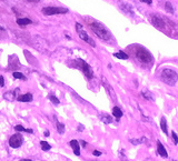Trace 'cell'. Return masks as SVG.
Masks as SVG:
<instances>
[{"label": "cell", "mask_w": 178, "mask_h": 161, "mask_svg": "<svg viewBox=\"0 0 178 161\" xmlns=\"http://www.w3.org/2000/svg\"><path fill=\"white\" fill-rule=\"evenodd\" d=\"M141 96L144 97L145 99H147V100H153V94H150L148 90H144V91L141 92Z\"/></svg>", "instance_id": "20"}, {"label": "cell", "mask_w": 178, "mask_h": 161, "mask_svg": "<svg viewBox=\"0 0 178 161\" xmlns=\"http://www.w3.org/2000/svg\"><path fill=\"white\" fill-rule=\"evenodd\" d=\"M40 146H41L42 150H44V151H48V150L51 149V146L47 141H40Z\"/></svg>", "instance_id": "21"}, {"label": "cell", "mask_w": 178, "mask_h": 161, "mask_svg": "<svg viewBox=\"0 0 178 161\" xmlns=\"http://www.w3.org/2000/svg\"><path fill=\"white\" fill-rule=\"evenodd\" d=\"M157 151H158V153H159L161 157H165V158L168 157V153H167L166 149H165V147L160 143V141L157 142Z\"/></svg>", "instance_id": "12"}, {"label": "cell", "mask_w": 178, "mask_h": 161, "mask_svg": "<svg viewBox=\"0 0 178 161\" xmlns=\"http://www.w3.org/2000/svg\"><path fill=\"white\" fill-rule=\"evenodd\" d=\"M49 99L51 100V102H54L55 105H59L60 103V101H59V99H57L55 96H50L49 97Z\"/></svg>", "instance_id": "25"}, {"label": "cell", "mask_w": 178, "mask_h": 161, "mask_svg": "<svg viewBox=\"0 0 178 161\" xmlns=\"http://www.w3.org/2000/svg\"><path fill=\"white\" fill-rule=\"evenodd\" d=\"M172 140H174V143L177 144L178 143V137H177V134H176V132H174V131H172Z\"/></svg>", "instance_id": "26"}, {"label": "cell", "mask_w": 178, "mask_h": 161, "mask_svg": "<svg viewBox=\"0 0 178 161\" xmlns=\"http://www.w3.org/2000/svg\"><path fill=\"white\" fill-rule=\"evenodd\" d=\"M56 126H57V130H58V132L59 133L65 132V126H64L62 123H60L59 121H57L56 122Z\"/></svg>", "instance_id": "22"}, {"label": "cell", "mask_w": 178, "mask_h": 161, "mask_svg": "<svg viewBox=\"0 0 178 161\" xmlns=\"http://www.w3.org/2000/svg\"><path fill=\"white\" fill-rule=\"evenodd\" d=\"M15 130L16 131H18V132H20V131H23V132H28V133H33L32 129H26V128H23L22 126H16L15 127Z\"/></svg>", "instance_id": "15"}, {"label": "cell", "mask_w": 178, "mask_h": 161, "mask_svg": "<svg viewBox=\"0 0 178 161\" xmlns=\"http://www.w3.org/2000/svg\"><path fill=\"white\" fill-rule=\"evenodd\" d=\"M27 1H29V2H39L40 0H27Z\"/></svg>", "instance_id": "32"}, {"label": "cell", "mask_w": 178, "mask_h": 161, "mask_svg": "<svg viewBox=\"0 0 178 161\" xmlns=\"http://www.w3.org/2000/svg\"><path fill=\"white\" fill-rule=\"evenodd\" d=\"M130 142L133 144H139V143H141V140H140V139H131Z\"/></svg>", "instance_id": "27"}, {"label": "cell", "mask_w": 178, "mask_h": 161, "mask_svg": "<svg viewBox=\"0 0 178 161\" xmlns=\"http://www.w3.org/2000/svg\"><path fill=\"white\" fill-rule=\"evenodd\" d=\"M12 76H13V78H16V79H21V80H26V77L22 75V73H20V72H13L12 73Z\"/></svg>", "instance_id": "24"}, {"label": "cell", "mask_w": 178, "mask_h": 161, "mask_svg": "<svg viewBox=\"0 0 178 161\" xmlns=\"http://www.w3.org/2000/svg\"><path fill=\"white\" fill-rule=\"evenodd\" d=\"M112 115L114 117H116V118H121L122 117V111L118 108V107H114V109H112Z\"/></svg>", "instance_id": "14"}, {"label": "cell", "mask_w": 178, "mask_h": 161, "mask_svg": "<svg viewBox=\"0 0 178 161\" xmlns=\"http://www.w3.org/2000/svg\"><path fill=\"white\" fill-rule=\"evenodd\" d=\"M0 86H1V87L5 86V79H4L2 76H0Z\"/></svg>", "instance_id": "28"}, {"label": "cell", "mask_w": 178, "mask_h": 161, "mask_svg": "<svg viewBox=\"0 0 178 161\" xmlns=\"http://www.w3.org/2000/svg\"><path fill=\"white\" fill-rule=\"evenodd\" d=\"M17 91H18V90H16L15 92H6V94H4L5 99L6 100H9V101H12V100L15 99V97H16V96H15V94H16Z\"/></svg>", "instance_id": "18"}, {"label": "cell", "mask_w": 178, "mask_h": 161, "mask_svg": "<svg viewBox=\"0 0 178 161\" xmlns=\"http://www.w3.org/2000/svg\"><path fill=\"white\" fill-rule=\"evenodd\" d=\"M83 126H81V127H80V126H79V127H78V130H83Z\"/></svg>", "instance_id": "34"}, {"label": "cell", "mask_w": 178, "mask_h": 161, "mask_svg": "<svg viewBox=\"0 0 178 161\" xmlns=\"http://www.w3.org/2000/svg\"><path fill=\"white\" fill-rule=\"evenodd\" d=\"M49 131H46V132H44V136H46V137H49Z\"/></svg>", "instance_id": "33"}, {"label": "cell", "mask_w": 178, "mask_h": 161, "mask_svg": "<svg viewBox=\"0 0 178 161\" xmlns=\"http://www.w3.org/2000/svg\"><path fill=\"white\" fill-rule=\"evenodd\" d=\"M76 30H77L78 32V36H79V38L83 39V41H86V42H88L91 47H96V44H95V41L93 40L91 38H89V36L87 34L86 31H83V27H81V25L80 23H76Z\"/></svg>", "instance_id": "6"}, {"label": "cell", "mask_w": 178, "mask_h": 161, "mask_svg": "<svg viewBox=\"0 0 178 161\" xmlns=\"http://www.w3.org/2000/svg\"><path fill=\"white\" fill-rule=\"evenodd\" d=\"M160 127H161V130L167 134V133H168V130H167V122H166V119H165L164 117L161 118L160 120Z\"/></svg>", "instance_id": "19"}, {"label": "cell", "mask_w": 178, "mask_h": 161, "mask_svg": "<svg viewBox=\"0 0 178 161\" xmlns=\"http://www.w3.org/2000/svg\"><path fill=\"white\" fill-rule=\"evenodd\" d=\"M165 7H166V10L169 12V13H174V7H172V2H169V1H167L166 4H165Z\"/></svg>", "instance_id": "23"}, {"label": "cell", "mask_w": 178, "mask_h": 161, "mask_svg": "<svg viewBox=\"0 0 178 161\" xmlns=\"http://www.w3.org/2000/svg\"><path fill=\"white\" fill-rule=\"evenodd\" d=\"M100 119H101V121L104 122V123H107V124H108V123H111V122H112V118H111L110 116L104 115V113H102V115L100 116Z\"/></svg>", "instance_id": "16"}, {"label": "cell", "mask_w": 178, "mask_h": 161, "mask_svg": "<svg viewBox=\"0 0 178 161\" xmlns=\"http://www.w3.org/2000/svg\"><path fill=\"white\" fill-rule=\"evenodd\" d=\"M17 99H18V101H21V102H30V101H32L33 97L31 94H21V96H18Z\"/></svg>", "instance_id": "11"}, {"label": "cell", "mask_w": 178, "mask_h": 161, "mask_svg": "<svg viewBox=\"0 0 178 161\" xmlns=\"http://www.w3.org/2000/svg\"><path fill=\"white\" fill-rule=\"evenodd\" d=\"M72 66L79 68V69L83 72V75L88 78V79H91V78L94 77V71H93L91 67L89 66L86 61L81 60V59H77V60H75V63H73Z\"/></svg>", "instance_id": "3"}, {"label": "cell", "mask_w": 178, "mask_h": 161, "mask_svg": "<svg viewBox=\"0 0 178 161\" xmlns=\"http://www.w3.org/2000/svg\"><path fill=\"white\" fill-rule=\"evenodd\" d=\"M93 155H96V157H99V155H101V152H100V151H94V152H93Z\"/></svg>", "instance_id": "29"}, {"label": "cell", "mask_w": 178, "mask_h": 161, "mask_svg": "<svg viewBox=\"0 0 178 161\" xmlns=\"http://www.w3.org/2000/svg\"><path fill=\"white\" fill-rule=\"evenodd\" d=\"M150 21L154 23V26L158 29H160L162 31H165V27H166V21L162 16H156V15H151L150 16Z\"/></svg>", "instance_id": "7"}, {"label": "cell", "mask_w": 178, "mask_h": 161, "mask_svg": "<svg viewBox=\"0 0 178 161\" xmlns=\"http://www.w3.org/2000/svg\"><path fill=\"white\" fill-rule=\"evenodd\" d=\"M23 142V137L20 133H15L9 139V146L11 148H19Z\"/></svg>", "instance_id": "8"}, {"label": "cell", "mask_w": 178, "mask_h": 161, "mask_svg": "<svg viewBox=\"0 0 178 161\" xmlns=\"http://www.w3.org/2000/svg\"><path fill=\"white\" fill-rule=\"evenodd\" d=\"M119 7H120V9H121L125 13H127V15H129V16H131V17L135 16V12H134V10H133V7H131L130 5H128V4H126V2L120 1V2H119Z\"/></svg>", "instance_id": "9"}, {"label": "cell", "mask_w": 178, "mask_h": 161, "mask_svg": "<svg viewBox=\"0 0 178 161\" xmlns=\"http://www.w3.org/2000/svg\"><path fill=\"white\" fill-rule=\"evenodd\" d=\"M136 57L140 62L143 63H153L154 61V58L153 56L150 55L147 50L143 48V47H137V50H136Z\"/></svg>", "instance_id": "4"}, {"label": "cell", "mask_w": 178, "mask_h": 161, "mask_svg": "<svg viewBox=\"0 0 178 161\" xmlns=\"http://www.w3.org/2000/svg\"><path fill=\"white\" fill-rule=\"evenodd\" d=\"M70 146L73 149V153L76 155H80V146H79V141L77 140H71L70 141Z\"/></svg>", "instance_id": "10"}, {"label": "cell", "mask_w": 178, "mask_h": 161, "mask_svg": "<svg viewBox=\"0 0 178 161\" xmlns=\"http://www.w3.org/2000/svg\"><path fill=\"white\" fill-rule=\"evenodd\" d=\"M17 23L19 25V26H27V25H30V23H32V21L30 20V19H28V18H18L17 19Z\"/></svg>", "instance_id": "13"}, {"label": "cell", "mask_w": 178, "mask_h": 161, "mask_svg": "<svg viewBox=\"0 0 178 161\" xmlns=\"http://www.w3.org/2000/svg\"><path fill=\"white\" fill-rule=\"evenodd\" d=\"M21 161H31L30 159H21Z\"/></svg>", "instance_id": "35"}, {"label": "cell", "mask_w": 178, "mask_h": 161, "mask_svg": "<svg viewBox=\"0 0 178 161\" xmlns=\"http://www.w3.org/2000/svg\"><path fill=\"white\" fill-rule=\"evenodd\" d=\"M160 77L161 80L167 84H169V86H175L178 79L177 72L172 70V69H164L161 71Z\"/></svg>", "instance_id": "2"}, {"label": "cell", "mask_w": 178, "mask_h": 161, "mask_svg": "<svg viewBox=\"0 0 178 161\" xmlns=\"http://www.w3.org/2000/svg\"><path fill=\"white\" fill-rule=\"evenodd\" d=\"M141 2H146V4H148V5H151L153 2H151V0H140Z\"/></svg>", "instance_id": "30"}, {"label": "cell", "mask_w": 178, "mask_h": 161, "mask_svg": "<svg viewBox=\"0 0 178 161\" xmlns=\"http://www.w3.org/2000/svg\"><path fill=\"white\" fill-rule=\"evenodd\" d=\"M89 27L100 39H102V40H109L110 39V32L100 22L96 21V20H90Z\"/></svg>", "instance_id": "1"}, {"label": "cell", "mask_w": 178, "mask_h": 161, "mask_svg": "<svg viewBox=\"0 0 178 161\" xmlns=\"http://www.w3.org/2000/svg\"><path fill=\"white\" fill-rule=\"evenodd\" d=\"M114 57H116L118 59H128V55L126 52H124V51H119V52H116V53H114Z\"/></svg>", "instance_id": "17"}, {"label": "cell", "mask_w": 178, "mask_h": 161, "mask_svg": "<svg viewBox=\"0 0 178 161\" xmlns=\"http://www.w3.org/2000/svg\"><path fill=\"white\" fill-rule=\"evenodd\" d=\"M68 9L62 8V7H46L42 9V13L46 16H52V15H61V13H67Z\"/></svg>", "instance_id": "5"}, {"label": "cell", "mask_w": 178, "mask_h": 161, "mask_svg": "<svg viewBox=\"0 0 178 161\" xmlns=\"http://www.w3.org/2000/svg\"><path fill=\"white\" fill-rule=\"evenodd\" d=\"M80 144H81L83 147H86V146H87V143H86V141H83V140H80Z\"/></svg>", "instance_id": "31"}]
</instances>
